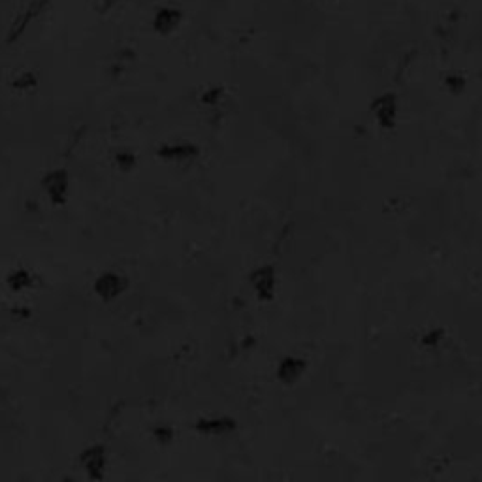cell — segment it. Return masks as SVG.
<instances>
[{"label": "cell", "mask_w": 482, "mask_h": 482, "mask_svg": "<svg viewBox=\"0 0 482 482\" xmlns=\"http://www.w3.org/2000/svg\"><path fill=\"white\" fill-rule=\"evenodd\" d=\"M10 281H12V285L15 286V288H21V286H25L31 283V277L26 275V272H15Z\"/></svg>", "instance_id": "obj_12"}, {"label": "cell", "mask_w": 482, "mask_h": 482, "mask_svg": "<svg viewBox=\"0 0 482 482\" xmlns=\"http://www.w3.org/2000/svg\"><path fill=\"white\" fill-rule=\"evenodd\" d=\"M183 21V12L176 6H162L153 15V29L160 36H168L173 31H178Z\"/></svg>", "instance_id": "obj_1"}, {"label": "cell", "mask_w": 482, "mask_h": 482, "mask_svg": "<svg viewBox=\"0 0 482 482\" xmlns=\"http://www.w3.org/2000/svg\"><path fill=\"white\" fill-rule=\"evenodd\" d=\"M83 467L87 469L93 479H100L102 471H104V465H106V454H104V449L102 446H93L89 451L83 452L81 456Z\"/></svg>", "instance_id": "obj_5"}, {"label": "cell", "mask_w": 482, "mask_h": 482, "mask_svg": "<svg viewBox=\"0 0 482 482\" xmlns=\"http://www.w3.org/2000/svg\"><path fill=\"white\" fill-rule=\"evenodd\" d=\"M155 435H157V437H159L160 441H170L171 432H170V430H164V428H162V430H157V432H155Z\"/></svg>", "instance_id": "obj_15"}, {"label": "cell", "mask_w": 482, "mask_h": 482, "mask_svg": "<svg viewBox=\"0 0 482 482\" xmlns=\"http://www.w3.org/2000/svg\"><path fill=\"white\" fill-rule=\"evenodd\" d=\"M439 336H441V332H432L430 336L424 337V345H428V347H433V343L439 341Z\"/></svg>", "instance_id": "obj_14"}, {"label": "cell", "mask_w": 482, "mask_h": 482, "mask_svg": "<svg viewBox=\"0 0 482 482\" xmlns=\"http://www.w3.org/2000/svg\"><path fill=\"white\" fill-rule=\"evenodd\" d=\"M45 189L49 192L53 202H64L66 196V189H68V181H66V173L64 171H53L45 178Z\"/></svg>", "instance_id": "obj_7"}, {"label": "cell", "mask_w": 482, "mask_h": 482, "mask_svg": "<svg viewBox=\"0 0 482 482\" xmlns=\"http://www.w3.org/2000/svg\"><path fill=\"white\" fill-rule=\"evenodd\" d=\"M162 159L171 160V162H187V160L194 159L198 155V149L189 143H178V146H166L159 151Z\"/></svg>", "instance_id": "obj_6"}, {"label": "cell", "mask_w": 482, "mask_h": 482, "mask_svg": "<svg viewBox=\"0 0 482 482\" xmlns=\"http://www.w3.org/2000/svg\"><path fill=\"white\" fill-rule=\"evenodd\" d=\"M222 98V89L221 87H213V89L205 91L202 96V102L203 104H208V106H215L217 102Z\"/></svg>", "instance_id": "obj_10"}, {"label": "cell", "mask_w": 482, "mask_h": 482, "mask_svg": "<svg viewBox=\"0 0 482 482\" xmlns=\"http://www.w3.org/2000/svg\"><path fill=\"white\" fill-rule=\"evenodd\" d=\"M463 83H465V79L462 76H458V74H451L446 77V87L454 91V93H460L463 89Z\"/></svg>", "instance_id": "obj_11"}, {"label": "cell", "mask_w": 482, "mask_h": 482, "mask_svg": "<svg viewBox=\"0 0 482 482\" xmlns=\"http://www.w3.org/2000/svg\"><path fill=\"white\" fill-rule=\"evenodd\" d=\"M235 428V422L232 419H213V420H200L196 424V430L205 435H224L230 433Z\"/></svg>", "instance_id": "obj_8"}, {"label": "cell", "mask_w": 482, "mask_h": 482, "mask_svg": "<svg viewBox=\"0 0 482 482\" xmlns=\"http://www.w3.org/2000/svg\"><path fill=\"white\" fill-rule=\"evenodd\" d=\"M251 283H253V288L258 294V298L264 300V302L273 298V290H275V273H273V267L264 266L254 270L253 275H251Z\"/></svg>", "instance_id": "obj_3"}, {"label": "cell", "mask_w": 482, "mask_h": 482, "mask_svg": "<svg viewBox=\"0 0 482 482\" xmlns=\"http://www.w3.org/2000/svg\"><path fill=\"white\" fill-rule=\"evenodd\" d=\"M304 360H300V358H285V360L281 362L277 375H279V379L283 382H294L298 381V377L304 373Z\"/></svg>", "instance_id": "obj_9"}, {"label": "cell", "mask_w": 482, "mask_h": 482, "mask_svg": "<svg viewBox=\"0 0 482 482\" xmlns=\"http://www.w3.org/2000/svg\"><path fill=\"white\" fill-rule=\"evenodd\" d=\"M125 286H127V279L117 275V273H104V275H100L95 283L96 294H98L102 300H106V302L117 298L120 292L125 290Z\"/></svg>", "instance_id": "obj_2"}, {"label": "cell", "mask_w": 482, "mask_h": 482, "mask_svg": "<svg viewBox=\"0 0 482 482\" xmlns=\"http://www.w3.org/2000/svg\"><path fill=\"white\" fill-rule=\"evenodd\" d=\"M373 109L375 117L379 120V125L384 128H392L394 123H396V98L394 95H381L379 98L373 100Z\"/></svg>", "instance_id": "obj_4"}, {"label": "cell", "mask_w": 482, "mask_h": 482, "mask_svg": "<svg viewBox=\"0 0 482 482\" xmlns=\"http://www.w3.org/2000/svg\"><path fill=\"white\" fill-rule=\"evenodd\" d=\"M134 155L130 151H123L117 155V162H119L123 168H130V166H134Z\"/></svg>", "instance_id": "obj_13"}]
</instances>
